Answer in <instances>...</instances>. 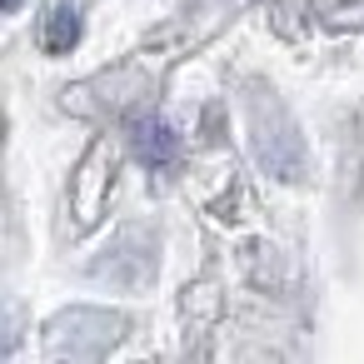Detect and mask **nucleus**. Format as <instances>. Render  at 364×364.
I'll return each mask as SVG.
<instances>
[{
	"mask_svg": "<svg viewBox=\"0 0 364 364\" xmlns=\"http://www.w3.org/2000/svg\"><path fill=\"white\" fill-rule=\"evenodd\" d=\"M16 6H21V0H0V11H16Z\"/></svg>",
	"mask_w": 364,
	"mask_h": 364,
	"instance_id": "nucleus-3",
	"label": "nucleus"
},
{
	"mask_svg": "<svg viewBox=\"0 0 364 364\" xmlns=\"http://www.w3.org/2000/svg\"><path fill=\"white\" fill-rule=\"evenodd\" d=\"M75 41H80V11L75 6H55L46 16V50L65 55V50H75Z\"/></svg>",
	"mask_w": 364,
	"mask_h": 364,
	"instance_id": "nucleus-2",
	"label": "nucleus"
},
{
	"mask_svg": "<svg viewBox=\"0 0 364 364\" xmlns=\"http://www.w3.org/2000/svg\"><path fill=\"white\" fill-rule=\"evenodd\" d=\"M130 150L145 160V165H170L175 155H180V140H175V130L165 125V120H135L130 125Z\"/></svg>",
	"mask_w": 364,
	"mask_h": 364,
	"instance_id": "nucleus-1",
	"label": "nucleus"
}]
</instances>
